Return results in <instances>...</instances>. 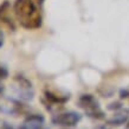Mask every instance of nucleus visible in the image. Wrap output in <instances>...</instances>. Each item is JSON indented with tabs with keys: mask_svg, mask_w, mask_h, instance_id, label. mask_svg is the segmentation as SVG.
Returning <instances> with one entry per match:
<instances>
[{
	"mask_svg": "<svg viewBox=\"0 0 129 129\" xmlns=\"http://www.w3.org/2000/svg\"><path fill=\"white\" fill-rule=\"evenodd\" d=\"M95 129H107L106 127H103V125H98L97 128H95Z\"/></svg>",
	"mask_w": 129,
	"mask_h": 129,
	"instance_id": "nucleus-12",
	"label": "nucleus"
},
{
	"mask_svg": "<svg viewBox=\"0 0 129 129\" xmlns=\"http://www.w3.org/2000/svg\"><path fill=\"white\" fill-rule=\"evenodd\" d=\"M44 97L46 98L47 102H50L52 104H65L70 100V96H62L47 89L44 90Z\"/></svg>",
	"mask_w": 129,
	"mask_h": 129,
	"instance_id": "nucleus-8",
	"label": "nucleus"
},
{
	"mask_svg": "<svg viewBox=\"0 0 129 129\" xmlns=\"http://www.w3.org/2000/svg\"><path fill=\"white\" fill-rule=\"evenodd\" d=\"M45 117L40 114H32L28 115L21 123L23 129H44Z\"/></svg>",
	"mask_w": 129,
	"mask_h": 129,
	"instance_id": "nucleus-6",
	"label": "nucleus"
},
{
	"mask_svg": "<svg viewBox=\"0 0 129 129\" xmlns=\"http://www.w3.org/2000/svg\"><path fill=\"white\" fill-rule=\"evenodd\" d=\"M77 104L81 109L84 110V113L88 117L94 120H103L106 117L104 111L101 109L100 102L96 100L94 95L91 94H83L79 96Z\"/></svg>",
	"mask_w": 129,
	"mask_h": 129,
	"instance_id": "nucleus-2",
	"label": "nucleus"
},
{
	"mask_svg": "<svg viewBox=\"0 0 129 129\" xmlns=\"http://www.w3.org/2000/svg\"><path fill=\"white\" fill-rule=\"evenodd\" d=\"M13 12L20 26L26 30L39 28L43 24V17L33 0H16Z\"/></svg>",
	"mask_w": 129,
	"mask_h": 129,
	"instance_id": "nucleus-1",
	"label": "nucleus"
},
{
	"mask_svg": "<svg viewBox=\"0 0 129 129\" xmlns=\"http://www.w3.org/2000/svg\"><path fill=\"white\" fill-rule=\"evenodd\" d=\"M1 129H13V127L10 123H7V122H4L3 125H1Z\"/></svg>",
	"mask_w": 129,
	"mask_h": 129,
	"instance_id": "nucleus-11",
	"label": "nucleus"
},
{
	"mask_svg": "<svg viewBox=\"0 0 129 129\" xmlns=\"http://www.w3.org/2000/svg\"><path fill=\"white\" fill-rule=\"evenodd\" d=\"M37 1H38V4H40V5L44 3V0H37Z\"/></svg>",
	"mask_w": 129,
	"mask_h": 129,
	"instance_id": "nucleus-14",
	"label": "nucleus"
},
{
	"mask_svg": "<svg viewBox=\"0 0 129 129\" xmlns=\"http://www.w3.org/2000/svg\"><path fill=\"white\" fill-rule=\"evenodd\" d=\"M0 23L11 31L16 30V23L11 14V3L8 0H4L0 4Z\"/></svg>",
	"mask_w": 129,
	"mask_h": 129,
	"instance_id": "nucleus-5",
	"label": "nucleus"
},
{
	"mask_svg": "<svg viewBox=\"0 0 129 129\" xmlns=\"http://www.w3.org/2000/svg\"><path fill=\"white\" fill-rule=\"evenodd\" d=\"M125 129H129V121L125 123Z\"/></svg>",
	"mask_w": 129,
	"mask_h": 129,
	"instance_id": "nucleus-13",
	"label": "nucleus"
},
{
	"mask_svg": "<svg viewBox=\"0 0 129 129\" xmlns=\"http://www.w3.org/2000/svg\"><path fill=\"white\" fill-rule=\"evenodd\" d=\"M14 85H13V91L16 96L21 101H32L35 96V90H33V84L28 78H26L23 75H17L13 78Z\"/></svg>",
	"mask_w": 129,
	"mask_h": 129,
	"instance_id": "nucleus-3",
	"label": "nucleus"
},
{
	"mask_svg": "<svg viewBox=\"0 0 129 129\" xmlns=\"http://www.w3.org/2000/svg\"><path fill=\"white\" fill-rule=\"evenodd\" d=\"M121 108L122 107H121V103H120V102H114V103H111V104L108 106V109L109 110H115V111L120 110Z\"/></svg>",
	"mask_w": 129,
	"mask_h": 129,
	"instance_id": "nucleus-10",
	"label": "nucleus"
},
{
	"mask_svg": "<svg viewBox=\"0 0 129 129\" xmlns=\"http://www.w3.org/2000/svg\"><path fill=\"white\" fill-rule=\"evenodd\" d=\"M8 77V70L5 67L0 65V81H4Z\"/></svg>",
	"mask_w": 129,
	"mask_h": 129,
	"instance_id": "nucleus-9",
	"label": "nucleus"
},
{
	"mask_svg": "<svg viewBox=\"0 0 129 129\" xmlns=\"http://www.w3.org/2000/svg\"><path fill=\"white\" fill-rule=\"evenodd\" d=\"M82 120V115L77 111H64V113H58L53 115L51 118V122L55 125H59V127H76Z\"/></svg>",
	"mask_w": 129,
	"mask_h": 129,
	"instance_id": "nucleus-4",
	"label": "nucleus"
},
{
	"mask_svg": "<svg viewBox=\"0 0 129 129\" xmlns=\"http://www.w3.org/2000/svg\"><path fill=\"white\" fill-rule=\"evenodd\" d=\"M19 129H23V128H21V127H20V128H19Z\"/></svg>",
	"mask_w": 129,
	"mask_h": 129,
	"instance_id": "nucleus-15",
	"label": "nucleus"
},
{
	"mask_svg": "<svg viewBox=\"0 0 129 129\" xmlns=\"http://www.w3.org/2000/svg\"><path fill=\"white\" fill-rule=\"evenodd\" d=\"M129 120V109L128 108H121L120 110L115 111L114 115L110 118L107 120V124L113 125V127H118V125L125 124Z\"/></svg>",
	"mask_w": 129,
	"mask_h": 129,
	"instance_id": "nucleus-7",
	"label": "nucleus"
}]
</instances>
